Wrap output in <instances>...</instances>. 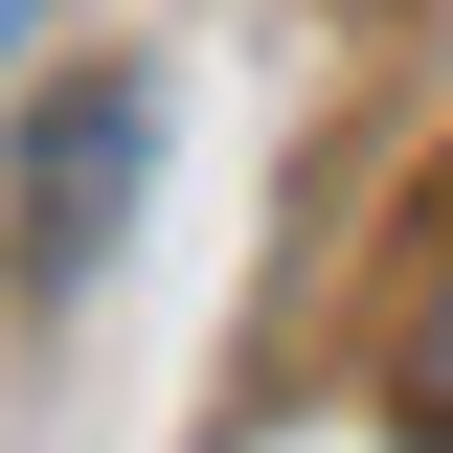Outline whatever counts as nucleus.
Here are the masks:
<instances>
[{
  "label": "nucleus",
  "instance_id": "f257e3e1",
  "mask_svg": "<svg viewBox=\"0 0 453 453\" xmlns=\"http://www.w3.org/2000/svg\"><path fill=\"white\" fill-rule=\"evenodd\" d=\"M136 136H159V113H136V68H113V91H68L46 136H23V273H91V226H113V181H136Z\"/></svg>",
  "mask_w": 453,
  "mask_h": 453
},
{
  "label": "nucleus",
  "instance_id": "f03ea898",
  "mask_svg": "<svg viewBox=\"0 0 453 453\" xmlns=\"http://www.w3.org/2000/svg\"><path fill=\"white\" fill-rule=\"evenodd\" d=\"M431 431H453V295H431Z\"/></svg>",
  "mask_w": 453,
  "mask_h": 453
},
{
  "label": "nucleus",
  "instance_id": "7ed1b4c3",
  "mask_svg": "<svg viewBox=\"0 0 453 453\" xmlns=\"http://www.w3.org/2000/svg\"><path fill=\"white\" fill-rule=\"evenodd\" d=\"M23 23H46V0H0V46H23Z\"/></svg>",
  "mask_w": 453,
  "mask_h": 453
}]
</instances>
